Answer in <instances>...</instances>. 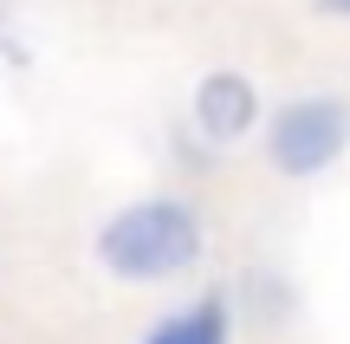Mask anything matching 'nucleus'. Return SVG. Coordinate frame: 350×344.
<instances>
[{
    "label": "nucleus",
    "instance_id": "obj_1",
    "mask_svg": "<svg viewBox=\"0 0 350 344\" xmlns=\"http://www.w3.org/2000/svg\"><path fill=\"white\" fill-rule=\"evenodd\" d=\"M98 260L117 280H169V273L201 260V215L188 202H169V195L163 202H137L104 221Z\"/></svg>",
    "mask_w": 350,
    "mask_h": 344
},
{
    "label": "nucleus",
    "instance_id": "obj_2",
    "mask_svg": "<svg viewBox=\"0 0 350 344\" xmlns=\"http://www.w3.org/2000/svg\"><path fill=\"white\" fill-rule=\"evenodd\" d=\"M350 150V104L344 98H292L273 111L266 156L279 176H318Z\"/></svg>",
    "mask_w": 350,
    "mask_h": 344
},
{
    "label": "nucleus",
    "instance_id": "obj_3",
    "mask_svg": "<svg viewBox=\"0 0 350 344\" xmlns=\"http://www.w3.org/2000/svg\"><path fill=\"white\" fill-rule=\"evenodd\" d=\"M253 117H260V85H253L247 72H208L195 91V124L201 137L214 143H234L253 130Z\"/></svg>",
    "mask_w": 350,
    "mask_h": 344
},
{
    "label": "nucleus",
    "instance_id": "obj_4",
    "mask_svg": "<svg viewBox=\"0 0 350 344\" xmlns=\"http://www.w3.org/2000/svg\"><path fill=\"white\" fill-rule=\"evenodd\" d=\"M143 344H227V299H201L195 312H175V319H163Z\"/></svg>",
    "mask_w": 350,
    "mask_h": 344
},
{
    "label": "nucleus",
    "instance_id": "obj_5",
    "mask_svg": "<svg viewBox=\"0 0 350 344\" xmlns=\"http://www.w3.org/2000/svg\"><path fill=\"white\" fill-rule=\"evenodd\" d=\"M318 7H331V13H350V0H318Z\"/></svg>",
    "mask_w": 350,
    "mask_h": 344
}]
</instances>
